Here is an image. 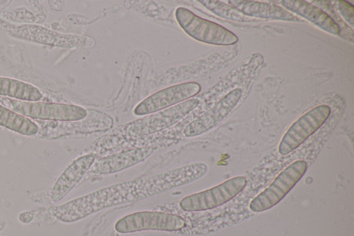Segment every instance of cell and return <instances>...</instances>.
<instances>
[{
  "mask_svg": "<svg viewBox=\"0 0 354 236\" xmlns=\"http://www.w3.org/2000/svg\"><path fill=\"white\" fill-rule=\"evenodd\" d=\"M138 201L135 179L113 184L49 210L59 220L74 222L107 208Z\"/></svg>",
  "mask_w": 354,
  "mask_h": 236,
  "instance_id": "obj_1",
  "label": "cell"
},
{
  "mask_svg": "<svg viewBox=\"0 0 354 236\" xmlns=\"http://www.w3.org/2000/svg\"><path fill=\"white\" fill-rule=\"evenodd\" d=\"M208 166L197 162L136 179L138 201L155 197L194 182L206 174Z\"/></svg>",
  "mask_w": 354,
  "mask_h": 236,
  "instance_id": "obj_2",
  "label": "cell"
},
{
  "mask_svg": "<svg viewBox=\"0 0 354 236\" xmlns=\"http://www.w3.org/2000/svg\"><path fill=\"white\" fill-rule=\"evenodd\" d=\"M0 30L10 37L49 46L73 48L92 46L93 39L84 36L62 34L34 24L17 25L0 19Z\"/></svg>",
  "mask_w": 354,
  "mask_h": 236,
  "instance_id": "obj_3",
  "label": "cell"
},
{
  "mask_svg": "<svg viewBox=\"0 0 354 236\" xmlns=\"http://www.w3.org/2000/svg\"><path fill=\"white\" fill-rule=\"evenodd\" d=\"M175 17L183 30L198 41L219 46H230L239 41L236 35L230 30L195 15L186 8H177Z\"/></svg>",
  "mask_w": 354,
  "mask_h": 236,
  "instance_id": "obj_4",
  "label": "cell"
},
{
  "mask_svg": "<svg viewBox=\"0 0 354 236\" xmlns=\"http://www.w3.org/2000/svg\"><path fill=\"white\" fill-rule=\"evenodd\" d=\"M200 101L191 98L174 106L153 113L126 125L123 129L125 138H136L162 131L176 124L196 108Z\"/></svg>",
  "mask_w": 354,
  "mask_h": 236,
  "instance_id": "obj_5",
  "label": "cell"
},
{
  "mask_svg": "<svg viewBox=\"0 0 354 236\" xmlns=\"http://www.w3.org/2000/svg\"><path fill=\"white\" fill-rule=\"evenodd\" d=\"M2 102L19 114L36 119L78 121L84 119L88 115L86 109L75 105L28 102L8 98L2 100Z\"/></svg>",
  "mask_w": 354,
  "mask_h": 236,
  "instance_id": "obj_6",
  "label": "cell"
},
{
  "mask_svg": "<svg viewBox=\"0 0 354 236\" xmlns=\"http://www.w3.org/2000/svg\"><path fill=\"white\" fill-rule=\"evenodd\" d=\"M307 163L297 160L282 170L271 184L250 203V209L255 212L267 210L278 203L304 175Z\"/></svg>",
  "mask_w": 354,
  "mask_h": 236,
  "instance_id": "obj_7",
  "label": "cell"
},
{
  "mask_svg": "<svg viewBox=\"0 0 354 236\" xmlns=\"http://www.w3.org/2000/svg\"><path fill=\"white\" fill-rule=\"evenodd\" d=\"M246 184L245 176H235L212 188L185 197L180 201L179 206L188 212L212 209L236 197Z\"/></svg>",
  "mask_w": 354,
  "mask_h": 236,
  "instance_id": "obj_8",
  "label": "cell"
},
{
  "mask_svg": "<svg viewBox=\"0 0 354 236\" xmlns=\"http://www.w3.org/2000/svg\"><path fill=\"white\" fill-rule=\"evenodd\" d=\"M185 225L184 219L174 214L159 211H140L120 219L115 224V229L120 233L147 230L176 231L181 230Z\"/></svg>",
  "mask_w": 354,
  "mask_h": 236,
  "instance_id": "obj_9",
  "label": "cell"
},
{
  "mask_svg": "<svg viewBox=\"0 0 354 236\" xmlns=\"http://www.w3.org/2000/svg\"><path fill=\"white\" fill-rule=\"evenodd\" d=\"M330 114V108L326 105L316 106L306 112L283 135L278 147L279 154L287 155L297 149L325 123Z\"/></svg>",
  "mask_w": 354,
  "mask_h": 236,
  "instance_id": "obj_10",
  "label": "cell"
},
{
  "mask_svg": "<svg viewBox=\"0 0 354 236\" xmlns=\"http://www.w3.org/2000/svg\"><path fill=\"white\" fill-rule=\"evenodd\" d=\"M201 89L195 82H188L173 85L161 89L149 96L134 109L137 116H145L158 112L178 105L196 96Z\"/></svg>",
  "mask_w": 354,
  "mask_h": 236,
  "instance_id": "obj_11",
  "label": "cell"
},
{
  "mask_svg": "<svg viewBox=\"0 0 354 236\" xmlns=\"http://www.w3.org/2000/svg\"><path fill=\"white\" fill-rule=\"evenodd\" d=\"M241 96L242 91L239 88L230 91L211 109L189 122L183 130L184 135L194 137L214 127L232 111Z\"/></svg>",
  "mask_w": 354,
  "mask_h": 236,
  "instance_id": "obj_12",
  "label": "cell"
},
{
  "mask_svg": "<svg viewBox=\"0 0 354 236\" xmlns=\"http://www.w3.org/2000/svg\"><path fill=\"white\" fill-rule=\"evenodd\" d=\"M153 151L151 147H137L123 150L95 161L89 172L94 174L115 173L144 161Z\"/></svg>",
  "mask_w": 354,
  "mask_h": 236,
  "instance_id": "obj_13",
  "label": "cell"
},
{
  "mask_svg": "<svg viewBox=\"0 0 354 236\" xmlns=\"http://www.w3.org/2000/svg\"><path fill=\"white\" fill-rule=\"evenodd\" d=\"M95 161V156L87 154L74 160L59 176L50 191V199L57 202L63 199L83 178Z\"/></svg>",
  "mask_w": 354,
  "mask_h": 236,
  "instance_id": "obj_14",
  "label": "cell"
},
{
  "mask_svg": "<svg viewBox=\"0 0 354 236\" xmlns=\"http://www.w3.org/2000/svg\"><path fill=\"white\" fill-rule=\"evenodd\" d=\"M227 3L247 17L272 20L301 21L297 15L274 3L246 0H227Z\"/></svg>",
  "mask_w": 354,
  "mask_h": 236,
  "instance_id": "obj_15",
  "label": "cell"
},
{
  "mask_svg": "<svg viewBox=\"0 0 354 236\" xmlns=\"http://www.w3.org/2000/svg\"><path fill=\"white\" fill-rule=\"evenodd\" d=\"M281 3L287 10L308 20L323 30L333 35L339 34V25L317 6L304 0H282Z\"/></svg>",
  "mask_w": 354,
  "mask_h": 236,
  "instance_id": "obj_16",
  "label": "cell"
},
{
  "mask_svg": "<svg viewBox=\"0 0 354 236\" xmlns=\"http://www.w3.org/2000/svg\"><path fill=\"white\" fill-rule=\"evenodd\" d=\"M0 95L19 100L37 102L42 97L35 86L15 79L0 77Z\"/></svg>",
  "mask_w": 354,
  "mask_h": 236,
  "instance_id": "obj_17",
  "label": "cell"
},
{
  "mask_svg": "<svg viewBox=\"0 0 354 236\" xmlns=\"http://www.w3.org/2000/svg\"><path fill=\"white\" fill-rule=\"evenodd\" d=\"M0 125L23 135L32 136L39 131L36 123L0 105Z\"/></svg>",
  "mask_w": 354,
  "mask_h": 236,
  "instance_id": "obj_18",
  "label": "cell"
},
{
  "mask_svg": "<svg viewBox=\"0 0 354 236\" xmlns=\"http://www.w3.org/2000/svg\"><path fill=\"white\" fill-rule=\"evenodd\" d=\"M198 1L216 15L227 19L239 22H250L257 20L243 15L223 1L217 0H199Z\"/></svg>",
  "mask_w": 354,
  "mask_h": 236,
  "instance_id": "obj_19",
  "label": "cell"
},
{
  "mask_svg": "<svg viewBox=\"0 0 354 236\" xmlns=\"http://www.w3.org/2000/svg\"><path fill=\"white\" fill-rule=\"evenodd\" d=\"M337 6L338 11L342 16L344 19L348 24L351 27H353L354 22V7L353 6L345 1L339 0L337 1Z\"/></svg>",
  "mask_w": 354,
  "mask_h": 236,
  "instance_id": "obj_20",
  "label": "cell"
}]
</instances>
